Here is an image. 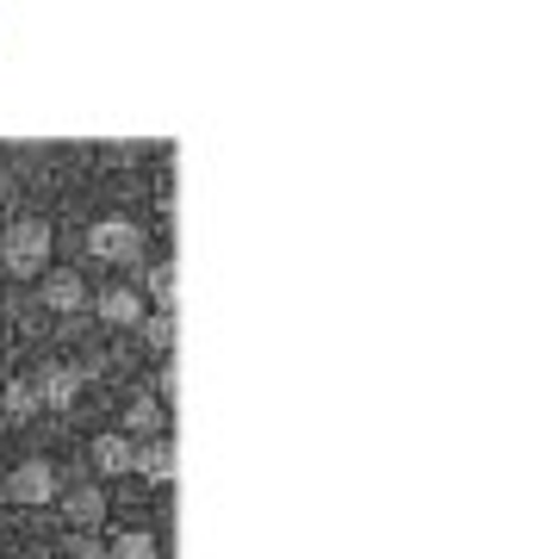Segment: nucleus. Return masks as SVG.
Segmentation results:
<instances>
[{"label": "nucleus", "mask_w": 559, "mask_h": 559, "mask_svg": "<svg viewBox=\"0 0 559 559\" xmlns=\"http://www.w3.org/2000/svg\"><path fill=\"white\" fill-rule=\"evenodd\" d=\"M44 261H50V224L44 218H25L7 230V242H0V267L7 274H44Z\"/></svg>", "instance_id": "1"}, {"label": "nucleus", "mask_w": 559, "mask_h": 559, "mask_svg": "<svg viewBox=\"0 0 559 559\" xmlns=\"http://www.w3.org/2000/svg\"><path fill=\"white\" fill-rule=\"evenodd\" d=\"M87 249L100 261H138L143 237H138V224H124V218H100L94 230H87Z\"/></svg>", "instance_id": "2"}, {"label": "nucleus", "mask_w": 559, "mask_h": 559, "mask_svg": "<svg viewBox=\"0 0 559 559\" xmlns=\"http://www.w3.org/2000/svg\"><path fill=\"white\" fill-rule=\"evenodd\" d=\"M7 498H20V503H50V498H57V466H50V460H25V466H13V479H7Z\"/></svg>", "instance_id": "3"}, {"label": "nucleus", "mask_w": 559, "mask_h": 559, "mask_svg": "<svg viewBox=\"0 0 559 559\" xmlns=\"http://www.w3.org/2000/svg\"><path fill=\"white\" fill-rule=\"evenodd\" d=\"M32 385H38V404H50V411H69V404L81 399V373L75 367H44Z\"/></svg>", "instance_id": "4"}, {"label": "nucleus", "mask_w": 559, "mask_h": 559, "mask_svg": "<svg viewBox=\"0 0 559 559\" xmlns=\"http://www.w3.org/2000/svg\"><path fill=\"white\" fill-rule=\"evenodd\" d=\"M62 510H69L75 528H100V522H106V491H100V485H81L75 498H62Z\"/></svg>", "instance_id": "5"}, {"label": "nucleus", "mask_w": 559, "mask_h": 559, "mask_svg": "<svg viewBox=\"0 0 559 559\" xmlns=\"http://www.w3.org/2000/svg\"><path fill=\"white\" fill-rule=\"evenodd\" d=\"M44 305H50V311H81V305H87V286H81L75 274H50L44 280Z\"/></svg>", "instance_id": "6"}, {"label": "nucleus", "mask_w": 559, "mask_h": 559, "mask_svg": "<svg viewBox=\"0 0 559 559\" xmlns=\"http://www.w3.org/2000/svg\"><path fill=\"white\" fill-rule=\"evenodd\" d=\"M131 460H138V448H131L124 436H100V441H94V466H100V473H131Z\"/></svg>", "instance_id": "7"}, {"label": "nucleus", "mask_w": 559, "mask_h": 559, "mask_svg": "<svg viewBox=\"0 0 559 559\" xmlns=\"http://www.w3.org/2000/svg\"><path fill=\"white\" fill-rule=\"evenodd\" d=\"M106 559H162V547H156L150 528H124V535L106 547Z\"/></svg>", "instance_id": "8"}, {"label": "nucleus", "mask_w": 559, "mask_h": 559, "mask_svg": "<svg viewBox=\"0 0 559 559\" xmlns=\"http://www.w3.org/2000/svg\"><path fill=\"white\" fill-rule=\"evenodd\" d=\"M100 318L106 323H143V299L124 293V286H112V293H100Z\"/></svg>", "instance_id": "9"}, {"label": "nucleus", "mask_w": 559, "mask_h": 559, "mask_svg": "<svg viewBox=\"0 0 559 559\" xmlns=\"http://www.w3.org/2000/svg\"><path fill=\"white\" fill-rule=\"evenodd\" d=\"M138 466L143 479H175V448H162V441H150V448H138Z\"/></svg>", "instance_id": "10"}, {"label": "nucleus", "mask_w": 559, "mask_h": 559, "mask_svg": "<svg viewBox=\"0 0 559 559\" xmlns=\"http://www.w3.org/2000/svg\"><path fill=\"white\" fill-rule=\"evenodd\" d=\"M124 429H131V436H156V429H162V404L156 399H138L131 411H124Z\"/></svg>", "instance_id": "11"}, {"label": "nucleus", "mask_w": 559, "mask_h": 559, "mask_svg": "<svg viewBox=\"0 0 559 559\" xmlns=\"http://www.w3.org/2000/svg\"><path fill=\"white\" fill-rule=\"evenodd\" d=\"M150 305H156V311H175V267H168V261L150 267Z\"/></svg>", "instance_id": "12"}, {"label": "nucleus", "mask_w": 559, "mask_h": 559, "mask_svg": "<svg viewBox=\"0 0 559 559\" xmlns=\"http://www.w3.org/2000/svg\"><path fill=\"white\" fill-rule=\"evenodd\" d=\"M32 411H38V385L13 380V385H7V417H32Z\"/></svg>", "instance_id": "13"}, {"label": "nucleus", "mask_w": 559, "mask_h": 559, "mask_svg": "<svg viewBox=\"0 0 559 559\" xmlns=\"http://www.w3.org/2000/svg\"><path fill=\"white\" fill-rule=\"evenodd\" d=\"M143 336L156 342V348H168V342H175V318H168V311H156V318H143Z\"/></svg>", "instance_id": "14"}, {"label": "nucleus", "mask_w": 559, "mask_h": 559, "mask_svg": "<svg viewBox=\"0 0 559 559\" xmlns=\"http://www.w3.org/2000/svg\"><path fill=\"white\" fill-rule=\"evenodd\" d=\"M69 559H106V554L94 547V540H75V547H69Z\"/></svg>", "instance_id": "15"}, {"label": "nucleus", "mask_w": 559, "mask_h": 559, "mask_svg": "<svg viewBox=\"0 0 559 559\" xmlns=\"http://www.w3.org/2000/svg\"><path fill=\"white\" fill-rule=\"evenodd\" d=\"M0 498H7V479H0Z\"/></svg>", "instance_id": "16"}]
</instances>
